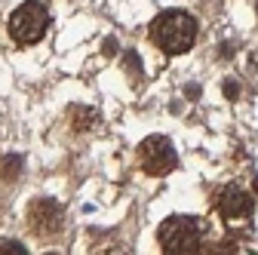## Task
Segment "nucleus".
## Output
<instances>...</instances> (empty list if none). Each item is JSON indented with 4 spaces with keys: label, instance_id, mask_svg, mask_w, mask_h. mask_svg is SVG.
Returning <instances> with one entry per match:
<instances>
[{
    "label": "nucleus",
    "instance_id": "9b49d317",
    "mask_svg": "<svg viewBox=\"0 0 258 255\" xmlns=\"http://www.w3.org/2000/svg\"><path fill=\"white\" fill-rule=\"evenodd\" d=\"M105 52L114 55V52H117V40H105Z\"/></svg>",
    "mask_w": 258,
    "mask_h": 255
},
{
    "label": "nucleus",
    "instance_id": "f8f14e48",
    "mask_svg": "<svg viewBox=\"0 0 258 255\" xmlns=\"http://www.w3.org/2000/svg\"><path fill=\"white\" fill-rule=\"evenodd\" d=\"M255 190H258V175H255Z\"/></svg>",
    "mask_w": 258,
    "mask_h": 255
},
{
    "label": "nucleus",
    "instance_id": "f03ea898",
    "mask_svg": "<svg viewBox=\"0 0 258 255\" xmlns=\"http://www.w3.org/2000/svg\"><path fill=\"white\" fill-rule=\"evenodd\" d=\"M206 237V225L194 215H172L166 218L157 231V243L166 255H190V252H200Z\"/></svg>",
    "mask_w": 258,
    "mask_h": 255
},
{
    "label": "nucleus",
    "instance_id": "20e7f679",
    "mask_svg": "<svg viewBox=\"0 0 258 255\" xmlns=\"http://www.w3.org/2000/svg\"><path fill=\"white\" fill-rule=\"evenodd\" d=\"M175 163H178V157H175L169 139H163V136H148L139 145V166L148 175H166V172L175 169Z\"/></svg>",
    "mask_w": 258,
    "mask_h": 255
},
{
    "label": "nucleus",
    "instance_id": "423d86ee",
    "mask_svg": "<svg viewBox=\"0 0 258 255\" xmlns=\"http://www.w3.org/2000/svg\"><path fill=\"white\" fill-rule=\"evenodd\" d=\"M215 209H218V215H221L224 221H243V218H249V215H252L255 200L246 194L243 187L228 184V187H221V190H218V197H215Z\"/></svg>",
    "mask_w": 258,
    "mask_h": 255
},
{
    "label": "nucleus",
    "instance_id": "39448f33",
    "mask_svg": "<svg viewBox=\"0 0 258 255\" xmlns=\"http://www.w3.org/2000/svg\"><path fill=\"white\" fill-rule=\"evenodd\" d=\"M28 225L37 237H52L64 225V212L55 200H34L28 209Z\"/></svg>",
    "mask_w": 258,
    "mask_h": 255
},
{
    "label": "nucleus",
    "instance_id": "7ed1b4c3",
    "mask_svg": "<svg viewBox=\"0 0 258 255\" xmlns=\"http://www.w3.org/2000/svg\"><path fill=\"white\" fill-rule=\"evenodd\" d=\"M46 28H49V10L40 0H28L10 16V37L22 46L37 43L46 34Z\"/></svg>",
    "mask_w": 258,
    "mask_h": 255
},
{
    "label": "nucleus",
    "instance_id": "f257e3e1",
    "mask_svg": "<svg viewBox=\"0 0 258 255\" xmlns=\"http://www.w3.org/2000/svg\"><path fill=\"white\" fill-rule=\"evenodd\" d=\"M151 40L157 49H163L169 55H181L194 46L197 40V19L181 13V10H169L163 16H157L151 25Z\"/></svg>",
    "mask_w": 258,
    "mask_h": 255
},
{
    "label": "nucleus",
    "instance_id": "0eeeda50",
    "mask_svg": "<svg viewBox=\"0 0 258 255\" xmlns=\"http://www.w3.org/2000/svg\"><path fill=\"white\" fill-rule=\"evenodd\" d=\"M19 169H22V160H19V157H7V160L0 163V175H4V181L19 178Z\"/></svg>",
    "mask_w": 258,
    "mask_h": 255
},
{
    "label": "nucleus",
    "instance_id": "9d476101",
    "mask_svg": "<svg viewBox=\"0 0 258 255\" xmlns=\"http://www.w3.org/2000/svg\"><path fill=\"white\" fill-rule=\"evenodd\" d=\"M224 95H228V99H237V95H240V86H237V83H224Z\"/></svg>",
    "mask_w": 258,
    "mask_h": 255
},
{
    "label": "nucleus",
    "instance_id": "1a4fd4ad",
    "mask_svg": "<svg viewBox=\"0 0 258 255\" xmlns=\"http://www.w3.org/2000/svg\"><path fill=\"white\" fill-rule=\"evenodd\" d=\"M0 252H16V255H22L25 249H22L19 243H0Z\"/></svg>",
    "mask_w": 258,
    "mask_h": 255
},
{
    "label": "nucleus",
    "instance_id": "6e6552de",
    "mask_svg": "<svg viewBox=\"0 0 258 255\" xmlns=\"http://www.w3.org/2000/svg\"><path fill=\"white\" fill-rule=\"evenodd\" d=\"M126 71L133 74V77H142V61H139L136 52H129V55H126Z\"/></svg>",
    "mask_w": 258,
    "mask_h": 255
}]
</instances>
